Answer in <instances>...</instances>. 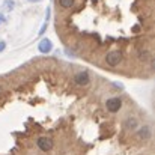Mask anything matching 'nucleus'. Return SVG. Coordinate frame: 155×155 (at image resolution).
I'll use <instances>...</instances> for the list:
<instances>
[{
	"label": "nucleus",
	"mask_w": 155,
	"mask_h": 155,
	"mask_svg": "<svg viewBox=\"0 0 155 155\" xmlns=\"http://www.w3.org/2000/svg\"><path fill=\"white\" fill-rule=\"evenodd\" d=\"M122 59H124V56H122V53L119 50H111V51H108L105 54V63L108 66H113V68L117 66L122 62Z\"/></svg>",
	"instance_id": "f257e3e1"
},
{
	"label": "nucleus",
	"mask_w": 155,
	"mask_h": 155,
	"mask_svg": "<svg viewBox=\"0 0 155 155\" xmlns=\"http://www.w3.org/2000/svg\"><path fill=\"white\" fill-rule=\"evenodd\" d=\"M36 145H38V148L42 152H48V151H51V148H53V140L50 137H39L36 140Z\"/></svg>",
	"instance_id": "f03ea898"
},
{
	"label": "nucleus",
	"mask_w": 155,
	"mask_h": 155,
	"mask_svg": "<svg viewBox=\"0 0 155 155\" xmlns=\"http://www.w3.org/2000/svg\"><path fill=\"white\" fill-rule=\"evenodd\" d=\"M105 107H107L108 111L116 113V111H119L120 107H122V100H120V98H110V100L105 101Z\"/></svg>",
	"instance_id": "7ed1b4c3"
},
{
	"label": "nucleus",
	"mask_w": 155,
	"mask_h": 155,
	"mask_svg": "<svg viewBox=\"0 0 155 155\" xmlns=\"http://www.w3.org/2000/svg\"><path fill=\"white\" fill-rule=\"evenodd\" d=\"M74 81L78 84V86H87L91 83V77H89V72L87 71H81L75 75Z\"/></svg>",
	"instance_id": "20e7f679"
},
{
	"label": "nucleus",
	"mask_w": 155,
	"mask_h": 155,
	"mask_svg": "<svg viewBox=\"0 0 155 155\" xmlns=\"http://www.w3.org/2000/svg\"><path fill=\"white\" fill-rule=\"evenodd\" d=\"M38 50L41 53H44V54H47V53H50L53 50V44L50 39H42L41 42H39V45H38Z\"/></svg>",
	"instance_id": "39448f33"
},
{
	"label": "nucleus",
	"mask_w": 155,
	"mask_h": 155,
	"mask_svg": "<svg viewBox=\"0 0 155 155\" xmlns=\"http://www.w3.org/2000/svg\"><path fill=\"white\" fill-rule=\"evenodd\" d=\"M137 136H139V139H142V140H148V139L151 137V128H149V127H142V128H139Z\"/></svg>",
	"instance_id": "423d86ee"
},
{
	"label": "nucleus",
	"mask_w": 155,
	"mask_h": 155,
	"mask_svg": "<svg viewBox=\"0 0 155 155\" xmlns=\"http://www.w3.org/2000/svg\"><path fill=\"white\" fill-rule=\"evenodd\" d=\"M75 5V0H59V6L62 9H71Z\"/></svg>",
	"instance_id": "0eeeda50"
},
{
	"label": "nucleus",
	"mask_w": 155,
	"mask_h": 155,
	"mask_svg": "<svg viewBox=\"0 0 155 155\" xmlns=\"http://www.w3.org/2000/svg\"><path fill=\"white\" fill-rule=\"evenodd\" d=\"M136 127H137V119L128 117V119L125 120V128H127V130H134Z\"/></svg>",
	"instance_id": "6e6552de"
},
{
	"label": "nucleus",
	"mask_w": 155,
	"mask_h": 155,
	"mask_svg": "<svg viewBox=\"0 0 155 155\" xmlns=\"http://www.w3.org/2000/svg\"><path fill=\"white\" fill-rule=\"evenodd\" d=\"M139 59L143 60V62H148V60L151 59V53H149V50H146V48L140 50V53H139Z\"/></svg>",
	"instance_id": "1a4fd4ad"
},
{
	"label": "nucleus",
	"mask_w": 155,
	"mask_h": 155,
	"mask_svg": "<svg viewBox=\"0 0 155 155\" xmlns=\"http://www.w3.org/2000/svg\"><path fill=\"white\" fill-rule=\"evenodd\" d=\"M5 47H6V44H5L3 41H0V51H3V50H5Z\"/></svg>",
	"instance_id": "9d476101"
},
{
	"label": "nucleus",
	"mask_w": 155,
	"mask_h": 155,
	"mask_svg": "<svg viewBox=\"0 0 155 155\" xmlns=\"http://www.w3.org/2000/svg\"><path fill=\"white\" fill-rule=\"evenodd\" d=\"M29 2H38V0H29Z\"/></svg>",
	"instance_id": "9b49d317"
}]
</instances>
